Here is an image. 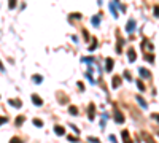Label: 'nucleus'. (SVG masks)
Here are the masks:
<instances>
[{
    "mask_svg": "<svg viewBox=\"0 0 159 143\" xmlns=\"http://www.w3.org/2000/svg\"><path fill=\"white\" fill-rule=\"evenodd\" d=\"M5 123H8V118H5V116H2V118H0V126H2V124H5Z\"/></svg>",
    "mask_w": 159,
    "mask_h": 143,
    "instance_id": "nucleus-29",
    "label": "nucleus"
},
{
    "mask_svg": "<svg viewBox=\"0 0 159 143\" xmlns=\"http://www.w3.org/2000/svg\"><path fill=\"white\" fill-rule=\"evenodd\" d=\"M69 140H70V141H78V140H76V138H75V137H72V135H70V137H69Z\"/></svg>",
    "mask_w": 159,
    "mask_h": 143,
    "instance_id": "nucleus-34",
    "label": "nucleus"
},
{
    "mask_svg": "<svg viewBox=\"0 0 159 143\" xmlns=\"http://www.w3.org/2000/svg\"><path fill=\"white\" fill-rule=\"evenodd\" d=\"M142 46L145 48V49H150V51H153V45L148 42V40H143V43H142Z\"/></svg>",
    "mask_w": 159,
    "mask_h": 143,
    "instance_id": "nucleus-15",
    "label": "nucleus"
},
{
    "mask_svg": "<svg viewBox=\"0 0 159 143\" xmlns=\"http://www.w3.org/2000/svg\"><path fill=\"white\" fill-rule=\"evenodd\" d=\"M54 132H56L57 135H64V134H65V129H64L62 126H56V127H54Z\"/></svg>",
    "mask_w": 159,
    "mask_h": 143,
    "instance_id": "nucleus-14",
    "label": "nucleus"
},
{
    "mask_svg": "<svg viewBox=\"0 0 159 143\" xmlns=\"http://www.w3.org/2000/svg\"><path fill=\"white\" fill-rule=\"evenodd\" d=\"M113 108H115V123H118V124H123V123L126 121V118H124V114H123L121 111L118 110V107H116V105H115Z\"/></svg>",
    "mask_w": 159,
    "mask_h": 143,
    "instance_id": "nucleus-1",
    "label": "nucleus"
},
{
    "mask_svg": "<svg viewBox=\"0 0 159 143\" xmlns=\"http://www.w3.org/2000/svg\"><path fill=\"white\" fill-rule=\"evenodd\" d=\"M110 141H113V143H118V141H116V137H115V135H110Z\"/></svg>",
    "mask_w": 159,
    "mask_h": 143,
    "instance_id": "nucleus-31",
    "label": "nucleus"
},
{
    "mask_svg": "<svg viewBox=\"0 0 159 143\" xmlns=\"http://www.w3.org/2000/svg\"><path fill=\"white\" fill-rule=\"evenodd\" d=\"M0 70H5V69H3V65H2V62H0Z\"/></svg>",
    "mask_w": 159,
    "mask_h": 143,
    "instance_id": "nucleus-35",
    "label": "nucleus"
},
{
    "mask_svg": "<svg viewBox=\"0 0 159 143\" xmlns=\"http://www.w3.org/2000/svg\"><path fill=\"white\" fill-rule=\"evenodd\" d=\"M8 103H10L11 107H15V108H21V107H22V102H21L19 99H10Z\"/></svg>",
    "mask_w": 159,
    "mask_h": 143,
    "instance_id": "nucleus-4",
    "label": "nucleus"
},
{
    "mask_svg": "<svg viewBox=\"0 0 159 143\" xmlns=\"http://www.w3.org/2000/svg\"><path fill=\"white\" fill-rule=\"evenodd\" d=\"M32 102H34V105H37V107H42V105H43V99L38 97L37 94L32 96Z\"/></svg>",
    "mask_w": 159,
    "mask_h": 143,
    "instance_id": "nucleus-5",
    "label": "nucleus"
},
{
    "mask_svg": "<svg viewBox=\"0 0 159 143\" xmlns=\"http://www.w3.org/2000/svg\"><path fill=\"white\" fill-rule=\"evenodd\" d=\"M8 7H10V8H15V7H16V0H11V2L8 3Z\"/></svg>",
    "mask_w": 159,
    "mask_h": 143,
    "instance_id": "nucleus-30",
    "label": "nucleus"
},
{
    "mask_svg": "<svg viewBox=\"0 0 159 143\" xmlns=\"http://www.w3.org/2000/svg\"><path fill=\"white\" fill-rule=\"evenodd\" d=\"M78 87H80V89H84V84H83L81 81H80V83H78Z\"/></svg>",
    "mask_w": 159,
    "mask_h": 143,
    "instance_id": "nucleus-33",
    "label": "nucleus"
},
{
    "mask_svg": "<svg viewBox=\"0 0 159 143\" xmlns=\"http://www.w3.org/2000/svg\"><path fill=\"white\" fill-rule=\"evenodd\" d=\"M100 16H102V15H96V16H92V19H91L92 25H96V27H97V25L100 24Z\"/></svg>",
    "mask_w": 159,
    "mask_h": 143,
    "instance_id": "nucleus-12",
    "label": "nucleus"
},
{
    "mask_svg": "<svg viewBox=\"0 0 159 143\" xmlns=\"http://www.w3.org/2000/svg\"><path fill=\"white\" fill-rule=\"evenodd\" d=\"M139 73H140L143 78H147V80H148V78H151V72L147 70V69H139Z\"/></svg>",
    "mask_w": 159,
    "mask_h": 143,
    "instance_id": "nucleus-9",
    "label": "nucleus"
},
{
    "mask_svg": "<svg viewBox=\"0 0 159 143\" xmlns=\"http://www.w3.org/2000/svg\"><path fill=\"white\" fill-rule=\"evenodd\" d=\"M123 43H124V40H123V38H118V53H121V48H123Z\"/></svg>",
    "mask_w": 159,
    "mask_h": 143,
    "instance_id": "nucleus-20",
    "label": "nucleus"
},
{
    "mask_svg": "<svg viewBox=\"0 0 159 143\" xmlns=\"http://www.w3.org/2000/svg\"><path fill=\"white\" fill-rule=\"evenodd\" d=\"M105 64H107V67H105V69H107V72H111V70H113V59H111V57H107Z\"/></svg>",
    "mask_w": 159,
    "mask_h": 143,
    "instance_id": "nucleus-11",
    "label": "nucleus"
},
{
    "mask_svg": "<svg viewBox=\"0 0 159 143\" xmlns=\"http://www.w3.org/2000/svg\"><path fill=\"white\" fill-rule=\"evenodd\" d=\"M24 121H25V116H22V114H19V116H18V118H16V126L19 127V126H21V124H22Z\"/></svg>",
    "mask_w": 159,
    "mask_h": 143,
    "instance_id": "nucleus-17",
    "label": "nucleus"
},
{
    "mask_svg": "<svg viewBox=\"0 0 159 143\" xmlns=\"http://www.w3.org/2000/svg\"><path fill=\"white\" fill-rule=\"evenodd\" d=\"M111 86H113V87H119V86H121V76L115 75L113 80H111Z\"/></svg>",
    "mask_w": 159,
    "mask_h": 143,
    "instance_id": "nucleus-7",
    "label": "nucleus"
},
{
    "mask_svg": "<svg viewBox=\"0 0 159 143\" xmlns=\"http://www.w3.org/2000/svg\"><path fill=\"white\" fill-rule=\"evenodd\" d=\"M69 113H70V114H73V116H78V108L72 105V107H69Z\"/></svg>",
    "mask_w": 159,
    "mask_h": 143,
    "instance_id": "nucleus-19",
    "label": "nucleus"
},
{
    "mask_svg": "<svg viewBox=\"0 0 159 143\" xmlns=\"http://www.w3.org/2000/svg\"><path fill=\"white\" fill-rule=\"evenodd\" d=\"M137 102H139L140 105H142V108H147V107H148V103L145 102V99H142L140 96H137Z\"/></svg>",
    "mask_w": 159,
    "mask_h": 143,
    "instance_id": "nucleus-16",
    "label": "nucleus"
},
{
    "mask_svg": "<svg viewBox=\"0 0 159 143\" xmlns=\"http://www.w3.org/2000/svg\"><path fill=\"white\" fill-rule=\"evenodd\" d=\"M121 135H123V140H124V143H134V141H132V138H130V135H129V132H127V131H123V132H121Z\"/></svg>",
    "mask_w": 159,
    "mask_h": 143,
    "instance_id": "nucleus-10",
    "label": "nucleus"
},
{
    "mask_svg": "<svg viewBox=\"0 0 159 143\" xmlns=\"http://www.w3.org/2000/svg\"><path fill=\"white\" fill-rule=\"evenodd\" d=\"M145 59H147L148 62H154V56L153 54H147V56H145Z\"/></svg>",
    "mask_w": 159,
    "mask_h": 143,
    "instance_id": "nucleus-25",
    "label": "nucleus"
},
{
    "mask_svg": "<svg viewBox=\"0 0 159 143\" xmlns=\"http://www.w3.org/2000/svg\"><path fill=\"white\" fill-rule=\"evenodd\" d=\"M157 11H159V7L156 5V7H154V16H157Z\"/></svg>",
    "mask_w": 159,
    "mask_h": 143,
    "instance_id": "nucleus-32",
    "label": "nucleus"
},
{
    "mask_svg": "<svg viewBox=\"0 0 159 143\" xmlns=\"http://www.w3.org/2000/svg\"><path fill=\"white\" fill-rule=\"evenodd\" d=\"M32 78H34V83H37V84H40V83L43 81V78H42V75H34Z\"/></svg>",
    "mask_w": 159,
    "mask_h": 143,
    "instance_id": "nucleus-18",
    "label": "nucleus"
},
{
    "mask_svg": "<svg viewBox=\"0 0 159 143\" xmlns=\"http://www.w3.org/2000/svg\"><path fill=\"white\" fill-rule=\"evenodd\" d=\"M137 86H139V89H140V91H145V84H143V83H142L140 80L137 81Z\"/></svg>",
    "mask_w": 159,
    "mask_h": 143,
    "instance_id": "nucleus-27",
    "label": "nucleus"
},
{
    "mask_svg": "<svg viewBox=\"0 0 159 143\" xmlns=\"http://www.w3.org/2000/svg\"><path fill=\"white\" fill-rule=\"evenodd\" d=\"M96 46H97V42H96V40H92V45H91L89 51H94V49H96Z\"/></svg>",
    "mask_w": 159,
    "mask_h": 143,
    "instance_id": "nucleus-28",
    "label": "nucleus"
},
{
    "mask_svg": "<svg viewBox=\"0 0 159 143\" xmlns=\"http://www.w3.org/2000/svg\"><path fill=\"white\" fill-rule=\"evenodd\" d=\"M34 126H37V127H42V126H43V121H40V119H34Z\"/></svg>",
    "mask_w": 159,
    "mask_h": 143,
    "instance_id": "nucleus-23",
    "label": "nucleus"
},
{
    "mask_svg": "<svg viewBox=\"0 0 159 143\" xmlns=\"http://www.w3.org/2000/svg\"><path fill=\"white\" fill-rule=\"evenodd\" d=\"M126 30H127V34H132V32L135 30V19H129V21H127Z\"/></svg>",
    "mask_w": 159,
    "mask_h": 143,
    "instance_id": "nucleus-3",
    "label": "nucleus"
},
{
    "mask_svg": "<svg viewBox=\"0 0 159 143\" xmlns=\"http://www.w3.org/2000/svg\"><path fill=\"white\" fill-rule=\"evenodd\" d=\"M110 10H111V13H113V16H115V18H118V10H116V2H111V3H110Z\"/></svg>",
    "mask_w": 159,
    "mask_h": 143,
    "instance_id": "nucleus-13",
    "label": "nucleus"
},
{
    "mask_svg": "<svg viewBox=\"0 0 159 143\" xmlns=\"http://www.w3.org/2000/svg\"><path fill=\"white\" fill-rule=\"evenodd\" d=\"M88 141H91V143H100V140H99V138H96V137H89V138H88Z\"/></svg>",
    "mask_w": 159,
    "mask_h": 143,
    "instance_id": "nucleus-24",
    "label": "nucleus"
},
{
    "mask_svg": "<svg viewBox=\"0 0 159 143\" xmlns=\"http://www.w3.org/2000/svg\"><path fill=\"white\" fill-rule=\"evenodd\" d=\"M142 137H143V140L147 141V143H156V140H154V138H153L148 132H145V131L142 132Z\"/></svg>",
    "mask_w": 159,
    "mask_h": 143,
    "instance_id": "nucleus-6",
    "label": "nucleus"
},
{
    "mask_svg": "<svg viewBox=\"0 0 159 143\" xmlns=\"http://www.w3.org/2000/svg\"><path fill=\"white\" fill-rule=\"evenodd\" d=\"M10 143H22V140H21L19 137H13V138L10 140Z\"/></svg>",
    "mask_w": 159,
    "mask_h": 143,
    "instance_id": "nucleus-21",
    "label": "nucleus"
},
{
    "mask_svg": "<svg viewBox=\"0 0 159 143\" xmlns=\"http://www.w3.org/2000/svg\"><path fill=\"white\" fill-rule=\"evenodd\" d=\"M127 56H129V60H130V62H135L137 54H135V51L132 49V48H129V49H127Z\"/></svg>",
    "mask_w": 159,
    "mask_h": 143,
    "instance_id": "nucleus-8",
    "label": "nucleus"
},
{
    "mask_svg": "<svg viewBox=\"0 0 159 143\" xmlns=\"http://www.w3.org/2000/svg\"><path fill=\"white\" fill-rule=\"evenodd\" d=\"M70 18H72V19H75V18H76V19H81V15H80V13H72Z\"/></svg>",
    "mask_w": 159,
    "mask_h": 143,
    "instance_id": "nucleus-26",
    "label": "nucleus"
},
{
    "mask_svg": "<svg viewBox=\"0 0 159 143\" xmlns=\"http://www.w3.org/2000/svg\"><path fill=\"white\" fill-rule=\"evenodd\" d=\"M124 78H126V80H127V81H130V80H132V76H130V72H127V70H124Z\"/></svg>",
    "mask_w": 159,
    "mask_h": 143,
    "instance_id": "nucleus-22",
    "label": "nucleus"
},
{
    "mask_svg": "<svg viewBox=\"0 0 159 143\" xmlns=\"http://www.w3.org/2000/svg\"><path fill=\"white\" fill-rule=\"evenodd\" d=\"M94 116H96V105H94V103H89V108H88V118H89V121L94 119Z\"/></svg>",
    "mask_w": 159,
    "mask_h": 143,
    "instance_id": "nucleus-2",
    "label": "nucleus"
}]
</instances>
